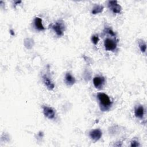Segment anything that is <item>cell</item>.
Returning a JSON list of instances; mask_svg holds the SVG:
<instances>
[{
	"mask_svg": "<svg viewBox=\"0 0 147 147\" xmlns=\"http://www.w3.org/2000/svg\"><path fill=\"white\" fill-rule=\"evenodd\" d=\"M97 98L99 102L101 110L107 111L110 109L112 105V102L107 94L103 92H99L97 94Z\"/></svg>",
	"mask_w": 147,
	"mask_h": 147,
	"instance_id": "6da1fadb",
	"label": "cell"
},
{
	"mask_svg": "<svg viewBox=\"0 0 147 147\" xmlns=\"http://www.w3.org/2000/svg\"><path fill=\"white\" fill-rule=\"evenodd\" d=\"M52 28L55 31L57 36L60 37L64 34L65 29V26L63 21L59 20L52 25Z\"/></svg>",
	"mask_w": 147,
	"mask_h": 147,
	"instance_id": "7a4b0ae2",
	"label": "cell"
},
{
	"mask_svg": "<svg viewBox=\"0 0 147 147\" xmlns=\"http://www.w3.org/2000/svg\"><path fill=\"white\" fill-rule=\"evenodd\" d=\"M104 46L106 51H113L117 48V42L114 39L107 38L104 41Z\"/></svg>",
	"mask_w": 147,
	"mask_h": 147,
	"instance_id": "3957f363",
	"label": "cell"
},
{
	"mask_svg": "<svg viewBox=\"0 0 147 147\" xmlns=\"http://www.w3.org/2000/svg\"><path fill=\"white\" fill-rule=\"evenodd\" d=\"M108 7L114 13H120L122 10L121 6L118 3L117 1H109L108 2Z\"/></svg>",
	"mask_w": 147,
	"mask_h": 147,
	"instance_id": "277c9868",
	"label": "cell"
},
{
	"mask_svg": "<svg viewBox=\"0 0 147 147\" xmlns=\"http://www.w3.org/2000/svg\"><path fill=\"white\" fill-rule=\"evenodd\" d=\"M43 113L44 115L49 119H52L55 117V111L51 107L44 106L42 107Z\"/></svg>",
	"mask_w": 147,
	"mask_h": 147,
	"instance_id": "5b68a950",
	"label": "cell"
},
{
	"mask_svg": "<svg viewBox=\"0 0 147 147\" xmlns=\"http://www.w3.org/2000/svg\"><path fill=\"white\" fill-rule=\"evenodd\" d=\"M89 136L91 139L95 142L98 141L101 138L102 136V132L99 129H94L90 131Z\"/></svg>",
	"mask_w": 147,
	"mask_h": 147,
	"instance_id": "8992f818",
	"label": "cell"
},
{
	"mask_svg": "<svg viewBox=\"0 0 147 147\" xmlns=\"http://www.w3.org/2000/svg\"><path fill=\"white\" fill-rule=\"evenodd\" d=\"M105 83V78L103 76H95L93 79V84L96 88L101 89Z\"/></svg>",
	"mask_w": 147,
	"mask_h": 147,
	"instance_id": "52a82bcc",
	"label": "cell"
},
{
	"mask_svg": "<svg viewBox=\"0 0 147 147\" xmlns=\"http://www.w3.org/2000/svg\"><path fill=\"white\" fill-rule=\"evenodd\" d=\"M42 80L44 84L48 90H52L55 88V84L47 75H44L42 76Z\"/></svg>",
	"mask_w": 147,
	"mask_h": 147,
	"instance_id": "ba28073f",
	"label": "cell"
},
{
	"mask_svg": "<svg viewBox=\"0 0 147 147\" xmlns=\"http://www.w3.org/2000/svg\"><path fill=\"white\" fill-rule=\"evenodd\" d=\"M144 108L142 105H138L134 109V114L137 118H142L144 115Z\"/></svg>",
	"mask_w": 147,
	"mask_h": 147,
	"instance_id": "9c48e42d",
	"label": "cell"
},
{
	"mask_svg": "<svg viewBox=\"0 0 147 147\" xmlns=\"http://www.w3.org/2000/svg\"><path fill=\"white\" fill-rule=\"evenodd\" d=\"M76 82L75 78L73 76L71 73L67 72L65 75V83L69 86H71L75 84Z\"/></svg>",
	"mask_w": 147,
	"mask_h": 147,
	"instance_id": "30bf717a",
	"label": "cell"
},
{
	"mask_svg": "<svg viewBox=\"0 0 147 147\" xmlns=\"http://www.w3.org/2000/svg\"><path fill=\"white\" fill-rule=\"evenodd\" d=\"M34 27L38 30H45V28L42 25V22L41 18L40 17H36L34 20Z\"/></svg>",
	"mask_w": 147,
	"mask_h": 147,
	"instance_id": "8fae6325",
	"label": "cell"
},
{
	"mask_svg": "<svg viewBox=\"0 0 147 147\" xmlns=\"http://www.w3.org/2000/svg\"><path fill=\"white\" fill-rule=\"evenodd\" d=\"M103 6L100 5H96L94 6L92 8V10L91 11L92 14H97L98 13H100L103 11Z\"/></svg>",
	"mask_w": 147,
	"mask_h": 147,
	"instance_id": "7c38bea8",
	"label": "cell"
},
{
	"mask_svg": "<svg viewBox=\"0 0 147 147\" xmlns=\"http://www.w3.org/2000/svg\"><path fill=\"white\" fill-rule=\"evenodd\" d=\"M138 45H139L140 51L142 53H145L146 52V44L145 42L142 40H140V41H138Z\"/></svg>",
	"mask_w": 147,
	"mask_h": 147,
	"instance_id": "4fadbf2b",
	"label": "cell"
},
{
	"mask_svg": "<svg viewBox=\"0 0 147 147\" xmlns=\"http://www.w3.org/2000/svg\"><path fill=\"white\" fill-rule=\"evenodd\" d=\"M34 44L33 40L30 38H26L24 41V45L28 49H30Z\"/></svg>",
	"mask_w": 147,
	"mask_h": 147,
	"instance_id": "5bb4252c",
	"label": "cell"
},
{
	"mask_svg": "<svg viewBox=\"0 0 147 147\" xmlns=\"http://www.w3.org/2000/svg\"><path fill=\"white\" fill-rule=\"evenodd\" d=\"M99 37L98 34H94L91 37V41L94 45H96L99 41Z\"/></svg>",
	"mask_w": 147,
	"mask_h": 147,
	"instance_id": "9a60e30c",
	"label": "cell"
},
{
	"mask_svg": "<svg viewBox=\"0 0 147 147\" xmlns=\"http://www.w3.org/2000/svg\"><path fill=\"white\" fill-rule=\"evenodd\" d=\"M130 146L131 147H137V146H140V144L138 143V142L137 141H136V140H133L131 142V144H130Z\"/></svg>",
	"mask_w": 147,
	"mask_h": 147,
	"instance_id": "2e32d148",
	"label": "cell"
},
{
	"mask_svg": "<svg viewBox=\"0 0 147 147\" xmlns=\"http://www.w3.org/2000/svg\"><path fill=\"white\" fill-rule=\"evenodd\" d=\"M10 33L12 35V36H14V32L13 30H10Z\"/></svg>",
	"mask_w": 147,
	"mask_h": 147,
	"instance_id": "e0dca14e",
	"label": "cell"
}]
</instances>
